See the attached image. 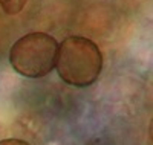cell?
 I'll use <instances>...</instances> for the list:
<instances>
[{
    "label": "cell",
    "mask_w": 153,
    "mask_h": 145,
    "mask_svg": "<svg viewBox=\"0 0 153 145\" xmlns=\"http://www.w3.org/2000/svg\"><path fill=\"white\" fill-rule=\"evenodd\" d=\"M28 0H0V6L8 16H16L25 8Z\"/></svg>",
    "instance_id": "3957f363"
},
{
    "label": "cell",
    "mask_w": 153,
    "mask_h": 145,
    "mask_svg": "<svg viewBox=\"0 0 153 145\" xmlns=\"http://www.w3.org/2000/svg\"><path fill=\"white\" fill-rule=\"evenodd\" d=\"M58 41L46 32H29L12 44L9 63L23 76L42 78L55 67Z\"/></svg>",
    "instance_id": "7a4b0ae2"
},
{
    "label": "cell",
    "mask_w": 153,
    "mask_h": 145,
    "mask_svg": "<svg viewBox=\"0 0 153 145\" xmlns=\"http://www.w3.org/2000/svg\"><path fill=\"white\" fill-rule=\"evenodd\" d=\"M55 67L60 78L74 87L94 84L103 70V55L86 37H68L58 44Z\"/></svg>",
    "instance_id": "6da1fadb"
},
{
    "label": "cell",
    "mask_w": 153,
    "mask_h": 145,
    "mask_svg": "<svg viewBox=\"0 0 153 145\" xmlns=\"http://www.w3.org/2000/svg\"><path fill=\"white\" fill-rule=\"evenodd\" d=\"M0 145H29V144L20 139H5V141H0Z\"/></svg>",
    "instance_id": "277c9868"
}]
</instances>
